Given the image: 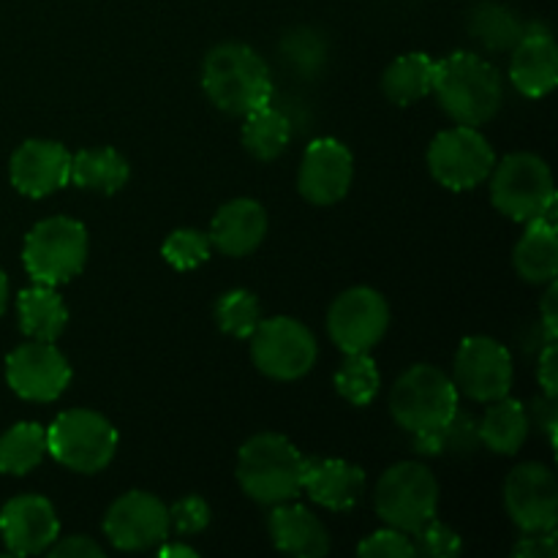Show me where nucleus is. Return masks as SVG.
<instances>
[{
	"instance_id": "35",
	"label": "nucleus",
	"mask_w": 558,
	"mask_h": 558,
	"mask_svg": "<svg viewBox=\"0 0 558 558\" xmlns=\"http://www.w3.org/2000/svg\"><path fill=\"white\" fill-rule=\"evenodd\" d=\"M360 556L365 558H417L414 554L412 537L401 529H379V532L371 534L368 539H363L357 548Z\"/></svg>"
},
{
	"instance_id": "6",
	"label": "nucleus",
	"mask_w": 558,
	"mask_h": 558,
	"mask_svg": "<svg viewBox=\"0 0 558 558\" xmlns=\"http://www.w3.org/2000/svg\"><path fill=\"white\" fill-rule=\"evenodd\" d=\"M27 276L36 283L58 287L85 270L87 229L76 218L52 216L27 232L22 248Z\"/></svg>"
},
{
	"instance_id": "23",
	"label": "nucleus",
	"mask_w": 558,
	"mask_h": 558,
	"mask_svg": "<svg viewBox=\"0 0 558 558\" xmlns=\"http://www.w3.org/2000/svg\"><path fill=\"white\" fill-rule=\"evenodd\" d=\"M515 272L529 283H550L558 276V234L556 221L534 218L512 251Z\"/></svg>"
},
{
	"instance_id": "39",
	"label": "nucleus",
	"mask_w": 558,
	"mask_h": 558,
	"mask_svg": "<svg viewBox=\"0 0 558 558\" xmlns=\"http://www.w3.org/2000/svg\"><path fill=\"white\" fill-rule=\"evenodd\" d=\"M529 423H537V428H543L548 434L550 445H556V425H558V414H556V398H534L532 409H526Z\"/></svg>"
},
{
	"instance_id": "36",
	"label": "nucleus",
	"mask_w": 558,
	"mask_h": 558,
	"mask_svg": "<svg viewBox=\"0 0 558 558\" xmlns=\"http://www.w3.org/2000/svg\"><path fill=\"white\" fill-rule=\"evenodd\" d=\"M210 505L202 496H183L169 507V526L180 534H199L210 526Z\"/></svg>"
},
{
	"instance_id": "24",
	"label": "nucleus",
	"mask_w": 558,
	"mask_h": 558,
	"mask_svg": "<svg viewBox=\"0 0 558 558\" xmlns=\"http://www.w3.org/2000/svg\"><path fill=\"white\" fill-rule=\"evenodd\" d=\"M16 314H20V330L33 341H58L69 325V308L54 287L47 283L22 289L16 298Z\"/></svg>"
},
{
	"instance_id": "10",
	"label": "nucleus",
	"mask_w": 558,
	"mask_h": 558,
	"mask_svg": "<svg viewBox=\"0 0 558 558\" xmlns=\"http://www.w3.org/2000/svg\"><path fill=\"white\" fill-rule=\"evenodd\" d=\"M496 163L490 142L472 125H456L441 134L428 147V169L439 185L450 191H472L485 183Z\"/></svg>"
},
{
	"instance_id": "7",
	"label": "nucleus",
	"mask_w": 558,
	"mask_h": 558,
	"mask_svg": "<svg viewBox=\"0 0 558 558\" xmlns=\"http://www.w3.org/2000/svg\"><path fill=\"white\" fill-rule=\"evenodd\" d=\"M118 430L93 409H69L47 428V452L80 474H96L112 463Z\"/></svg>"
},
{
	"instance_id": "22",
	"label": "nucleus",
	"mask_w": 558,
	"mask_h": 558,
	"mask_svg": "<svg viewBox=\"0 0 558 558\" xmlns=\"http://www.w3.org/2000/svg\"><path fill=\"white\" fill-rule=\"evenodd\" d=\"M303 490H308L316 505L332 512H349L360 505L365 490V472L349 461L327 458V461H311L305 469Z\"/></svg>"
},
{
	"instance_id": "34",
	"label": "nucleus",
	"mask_w": 558,
	"mask_h": 558,
	"mask_svg": "<svg viewBox=\"0 0 558 558\" xmlns=\"http://www.w3.org/2000/svg\"><path fill=\"white\" fill-rule=\"evenodd\" d=\"M414 545V554L425 558H456L461 556L463 539L458 537L456 529H450L447 523L430 518L428 523L417 529V532L409 534Z\"/></svg>"
},
{
	"instance_id": "31",
	"label": "nucleus",
	"mask_w": 558,
	"mask_h": 558,
	"mask_svg": "<svg viewBox=\"0 0 558 558\" xmlns=\"http://www.w3.org/2000/svg\"><path fill=\"white\" fill-rule=\"evenodd\" d=\"M213 316H216L218 330L232 338H240V341H248L254 336L256 325L262 322V308L254 292H248V289H232V292H223L218 298Z\"/></svg>"
},
{
	"instance_id": "16",
	"label": "nucleus",
	"mask_w": 558,
	"mask_h": 558,
	"mask_svg": "<svg viewBox=\"0 0 558 558\" xmlns=\"http://www.w3.org/2000/svg\"><path fill=\"white\" fill-rule=\"evenodd\" d=\"M354 178V158L343 142L314 140L303 153L298 174V189L303 199L311 205H336L352 189Z\"/></svg>"
},
{
	"instance_id": "17",
	"label": "nucleus",
	"mask_w": 558,
	"mask_h": 558,
	"mask_svg": "<svg viewBox=\"0 0 558 558\" xmlns=\"http://www.w3.org/2000/svg\"><path fill=\"white\" fill-rule=\"evenodd\" d=\"M0 534L11 556L44 554L60 537L58 512L44 496H14L0 510Z\"/></svg>"
},
{
	"instance_id": "42",
	"label": "nucleus",
	"mask_w": 558,
	"mask_h": 558,
	"mask_svg": "<svg viewBox=\"0 0 558 558\" xmlns=\"http://www.w3.org/2000/svg\"><path fill=\"white\" fill-rule=\"evenodd\" d=\"M158 556H163V558H196L199 554H196L194 548H189V545H163V548L158 550Z\"/></svg>"
},
{
	"instance_id": "26",
	"label": "nucleus",
	"mask_w": 558,
	"mask_h": 558,
	"mask_svg": "<svg viewBox=\"0 0 558 558\" xmlns=\"http://www.w3.org/2000/svg\"><path fill=\"white\" fill-rule=\"evenodd\" d=\"M436 60L425 52H409L392 60L381 74V90L398 107H412L434 93Z\"/></svg>"
},
{
	"instance_id": "29",
	"label": "nucleus",
	"mask_w": 558,
	"mask_h": 558,
	"mask_svg": "<svg viewBox=\"0 0 558 558\" xmlns=\"http://www.w3.org/2000/svg\"><path fill=\"white\" fill-rule=\"evenodd\" d=\"M47 456V428L38 423H16L0 436V472L22 477Z\"/></svg>"
},
{
	"instance_id": "30",
	"label": "nucleus",
	"mask_w": 558,
	"mask_h": 558,
	"mask_svg": "<svg viewBox=\"0 0 558 558\" xmlns=\"http://www.w3.org/2000/svg\"><path fill=\"white\" fill-rule=\"evenodd\" d=\"M379 368L368 352L347 354L341 368L336 371V390L352 407H368L379 396Z\"/></svg>"
},
{
	"instance_id": "33",
	"label": "nucleus",
	"mask_w": 558,
	"mask_h": 558,
	"mask_svg": "<svg viewBox=\"0 0 558 558\" xmlns=\"http://www.w3.org/2000/svg\"><path fill=\"white\" fill-rule=\"evenodd\" d=\"M210 238L199 229H174L161 245V254L174 270H194L210 259Z\"/></svg>"
},
{
	"instance_id": "40",
	"label": "nucleus",
	"mask_w": 558,
	"mask_h": 558,
	"mask_svg": "<svg viewBox=\"0 0 558 558\" xmlns=\"http://www.w3.org/2000/svg\"><path fill=\"white\" fill-rule=\"evenodd\" d=\"M537 381L543 385V396L556 398L558 392V363H556V343H545L537 363Z\"/></svg>"
},
{
	"instance_id": "28",
	"label": "nucleus",
	"mask_w": 558,
	"mask_h": 558,
	"mask_svg": "<svg viewBox=\"0 0 558 558\" xmlns=\"http://www.w3.org/2000/svg\"><path fill=\"white\" fill-rule=\"evenodd\" d=\"M289 140H292V123L281 109L265 104V107L245 114L243 145L259 161H272V158L281 156L289 147Z\"/></svg>"
},
{
	"instance_id": "32",
	"label": "nucleus",
	"mask_w": 558,
	"mask_h": 558,
	"mask_svg": "<svg viewBox=\"0 0 558 558\" xmlns=\"http://www.w3.org/2000/svg\"><path fill=\"white\" fill-rule=\"evenodd\" d=\"M472 31L488 49H512L518 38L526 33V27L521 25V20L512 11L488 3L474 11Z\"/></svg>"
},
{
	"instance_id": "1",
	"label": "nucleus",
	"mask_w": 558,
	"mask_h": 558,
	"mask_svg": "<svg viewBox=\"0 0 558 558\" xmlns=\"http://www.w3.org/2000/svg\"><path fill=\"white\" fill-rule=\"evenodd\" d=\"M202 87L221 112L245 118L272 98L270 69L248 44L227 41L207 52L202 63Z\"/></svg>"
},
{
	"instance_id": "38",
	"label": "nucleus",
	"mask_w": 558,
	"mask_h": 558,
	"mask_svg": "<svg viewBox=\"0 0 558 558\" xmlns=\"http://www.w3.org/2000/svg\"><path fill=\"white\" fill-rule=\"evenodd\" d=\"M49 556L52 558H104V548L90 537H82V534H74V537L54 539L52 548H49Z\"/></svg>"
},
{
	"instance_id": "2",
	"label": "nucleus",
	"mask_w": 558,
	"mask_h": 558,
	"mask_svg": "<svg viewBox=\"0 0 558 558\" xmlns=\"http://www.w3.org/2000/svg\"><path fill=\"white\" fill-rule=\"evenodd\" d=\"M434 96L458 125L480 129L501 109L505 85L488 60L472 52H452L450 58L436 60Z\"/></svg>"
},
{
	"instance_id": "8",
	"label": "nucleus",
	"mask_w": 558,
	"mask_h": 558,
	"mask_svg": "<svg viewBox=\"0 0 558 558\" xmlns=\"http://www.w3.org/2000/svg\"><path fill=\"white\" fill-rule=\"evenodd\" d=\"M376 515L392 529L412 534L423 523L436 518L439 510V483L428 466L417 461H403L387 469L376 483Z\"/></svg>"
},
{
	"instance_id": "3",
	"label": "nucleus",
	"mask_w": 558,
	"mask_h": 558,
	"mask_svg": "<svg viewBox=\"0 0 558 558\" xmlns=\"http://www.w3.org/2000/svg\"><path fill=\"white\" fill-rule=\"evenodd\" d=\"M308 458L281 434H256L240 447L238 483L259 505H281L303 490Z\"/></svg>"
},
{
	"instance_id": "5",
	"label": "nucleus",
	"mask_w": 558,
	"mask_h": 558,
	"mask_svg": "<svg viewBox=\"0 0 558 558\" xmlns=\"http://www.w3.org/2000/svg\"><path fill=\"white\" fill-rule=\"evenodd\" d=\"M390 412L409 434L445 428L458 412L456 381L436 365H412L392 385Z\"/></svg>"
},
{
	"instance_id": "4",
	"label": "nucleus",
	"mask_w": 558,
	"mask_h": 558,
	"mask_svg": "<svg viewBox=\"0 0 558 558\" xmlns=\"http://www.w3.org/2000/svg\"><path fill=\"white\" fill-rule=\"evenodd\" d=\"M490 202L518 223L556 221V189L550 167L534 153H510L490 169Z\"/></svg>"
},
{
	"instance_id": "15",
	"label": "nucleus",
	"mask_w": 558,
	"mask_h": 558,
	"mask_svg": "<svg viewBox=\"0 0 558 558\" xmlns=\"http://www.w3.org/2000/svg\"><path fill=\"white\" fill-rule=\"evenodd\" d=\"M505 507L521 532H545L558 523V480L545 463H521L505 483Z\"/></svg>"
},
{
	"instance_id": "9",
	"label": "nucleus",
	"mask_w": 558,
	"mask_h": 558,
	"mask_svg": "<svg viewBox=\"0 0 558 558\" xmlns=\"http://www.w3.org/2000/svg\"><path fill=\"white\" fill-rule=\"evenodd\" d=\"M251 357L265 376L278 381H294L314 368L319 343L303 322L292 316L262 319L251 336Z\"/></svg>"
},
{
	"instance_id": "19",
	"label": "nucleus",
	"mask_w": 558,
	"mask_h": 558,
	"mask_svg": "<svg viewBox=\"0 0 558 558\" xmlns=\"http://www.w3.org/2000/svg\"><path fill=\"white\" fill-rule=\"evenodd\" d=\"M510 80L526 98L548 96L558 82V47L548 27H526L512 47Z\"/></svg>"
},
{
	"instance_id": "25",
	"label": "nucleus",
	"mask_w": 558,
	"mask_h": 558,
	"mask_svg": "<svg viewBox=\"0 0 558 558\" xmlns=\"http://www.w3.org/2000/svg\"><path fill=\"white\" fill-rule=\"evenodd\" d=\"M529 428H532V423H529L526 407L521 401L507 396L496 398V401H490L483 423L477 425L480 445H485L496 456H515L526 441Z\"/></svg>"
},
{
	"instance_id": "43",
	"label": "nucleus",
	"mask_w": 558,
	"mask_h": 558,
	"mask_svg": "<svg viewBox=\"0 0 558 558\" xmlns=\"http://www.w3.org/2000/svg\"><path fill=\"white\" fill-rule=\"evenodd\" d=\"M5 305H9V278L0 270V316L5 314Z\"/></svg>"
},
{
	"instance_id": "11",
	"label": "nucleus",
	"mask_w": 558,
	"mask_h": 558,
	"mask_svg": "<svg viewBox=\"0 0 558 558\" xmlns=\"http://www.w3.org/2000/svg\"><path fill=\"white\" fill-rule=\"evenodd\" d=\"M387 327L390 305L371 287L347 289L327 311V332L343 354L371 352L385 338Z\"/></svg>"
},
{
	"instance_id": "18",
	"label": "nucleus",
	"mask_w": 558,
	"mask_h": 558,
	"mask_svg": "<svg viewBox=\"0 0 558 558\" xmlns=\"http://www.w3.org/2000/svg\"><path fill=\"white\" fill-rule=\"evenodd\" d=\"M9 174L20 194L41 199L69 183L71 153L60 142L27 140L11 156Z\"/></svg>"
},
{
	"instance_id": "14",
	"label": "nucleus",
	"mask_w": 558,
	"mask_h": 558,
	"mask_svg": "<svg viewBox=\"0 0 558 558\" xmlns=\"http://www.w3.org/2000/svg\"><path fill=\"white\" fill-rule=\"evenodd\" d=\"M169 529V507L145 490L114 499L104 518V534L118 550L156 548L167 539Z\"/></svg>"
},
{
	"instance_id": "12",
	"label": "nucleus",
	"mask_w": 558,
	"mask_h": 558,
	"mask_svg": "<svg viewBox=\"0 0 558 558\" xmlns=\"http://www.w3.org/2000/svg\"><path fill=\"white\" fill-rule=\"evenodd\" d=\"M512 357L499 341L488 336L463 338L452 363V381L458 396H466L477 403H490L496 398L510 396Z\"/></svg>"
},
{
	"instance_id": "41",
	"label": "nucleus",
	"mask_w": 558,
	"mask_h": 558,
	"mask_svg": "<svg viewBox=\"0 0 558 558\" xmlns=\"http://www.w3.org/2000/svg\"><path fill=\"white\" fill-rule=\"evenodd\" d=\"M556 303H558V287L556 281L548 283V292H545L543 298V330H545V343H556V336H558V311H556Z\"/></svg>"
},
{
	"instance_id": "27",
	"label": "nucleus",
	"mask_w": 558,
	"mask_h": 558,
	"mask_svg": "<svg viewBox=\"0 0 558 558\" xmlns=\"http://www.w3.org/2000/svg\"><path fill=\"white\" fill-rule=\"evenodd\" d=\"M131 178V167L114 147H90L71 156L69 183L101 194H118Z\"/></svg>"
},
{
	"instance_id": "37",
	"label": "nucleus",
	"mask_w": 558,
	"mask_h": 558,
	"mask_svg": "<svg viewBox=\"0 0 558 558\" xmlns=\"http://www.w3.org/2000/svg\"><path fill=\"white\" fill-rule=\"evenodd\" d=\"M512 556H518V558H556L558 556L556 529H545V532H523V539L515 545V548H512Z\"/></svg>"
},
{
	"instance_id": "13",
	"label": "nucleus",
	"mask_w": 558,
	"mask_h": 558,
	"mask_svg": "<svg viewBox=\"0 0 558 558\" xmlns=\"http://www.w3.org/2000/svg\"><path fill=\"white\" fill-rule=\"evenodd\" d=\"M5 381L25 401H58L71 385V365L52 341H27L5 357Z\"/></svg>"
},
{
	"instance_id": "21",
	"label": "nucleus",
	"mask_w": 558,
	"mask_h": 558,
	"mask_svg": "<svg viewBox=\"0 0 558 558\" xmlns=\"http://www.w3.org/2000/svg\"><path fill=\"white\" fill-rule=\"evenodd\" d=\"M267 234V213L256 199H232L210 223V245L227 256H245L262 245Z\"/></svg>"
},
{
	"instance_id": "20",
	"label": "nucleus",
	"mask_w": 558,
	"mask_h": 558,
	"mask_svg": "<svg viewBox=\"0 0 558 558\" xmlns=\"http://www.w3.org/2000/svg\"><path fill=\"white\" fill-rule=\"evenodd\" d=\"M272 545L281 554L298 558H322L330 554V534L325 523L303 505H294L292 499L272 505L270 518H267Z\"/></svg>"
}]
</instances>
